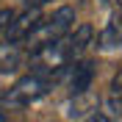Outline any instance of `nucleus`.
Returning a JSON list of instances; mask_svg holds the SVG:
<instances>
[{
  "instance_id": "2",
  "label": "nucleus",
  "mask_w": 122,
  "mask_h": 122,
  "mask_svg": "<svg viewBox=\"0 0 122 122\" xmlns=\"http://www.w3.org/2000/svg\"><path fill=\"white\" fill-rule=\"evenodd\" d=\"M72 25H75V8L72 6H61V8H56L50 17H42V20H39V25L30 30V36L25 39L22 45L28 47V53H33L39 47H45V45H50V42H56V39H61L64 33H69Z\"/></svg>"
},
{
  "instance_id": "4",
  "label": "nucleus",
  "mask_w": 122,
  "mask_h": 122,
  "mask_svg": "<svg viewBox=\"0 0 122 122\" xmlns=\"http://www.w3.org/2000/svg\"><path fill=\"white\" fill-rule=\"evenodd\" d=\"M64 78H67L69 97L86 94V92L92 89V81H94V64H92V61H72V64L64 69Z\"/></svg>"
},
{
  "instance_id": "6",
  "label": "nucleus",
  "mask_w": 122,
  "mask_h": 122,
  "mask_svg": "<svg viewBox=\"0 0 122 122\" xmlns=\"http://www.w3.org/2000/svg\"><path fill=\"white\" fill-rule=\"evenodd\" d=\"M97 45L103 47V50H117V47H122V8H117L114 14H111L108 25L100 30V36H97Z\"/></svg>"
},
{
  "instance_id": "12",
  "label": "nucleus",
  "mask_w": 122,
  "mask_h": 122,
  "mask_svg": "<svg viewBox=\"0 0 122 122\" xmlns=\"http://www.w3.org/2000/svg\"><path fill=\"white\" fill-rule=\"evenodd\" d=\"M117 3H119V8H122V0H117Z\"/></svg>"
},
{
  "instance_id": "3",
  "label": "nucleus",
  "mask_w": 122,
  "mask_h": 122,
  "mask_svg": "<svg viewBox=\"0 0 122 122\" xmlns=\"http://www.w3.org/2000/svg\"><path fill=\"white\" fill-rule=\"evenodd\" d=\"M58 81L56 75H39V72H30V75L20 78L11 89L3 94V103L6 106H14V108H22V106H30L47 94L53 89V83Z\"/></svg>"
},
{
  "instance_id": "8",
  "label": "nucleus",
  "mask_w": 122,
  "mask_h": 122,
  "mask_svg": "<svg viewBox=\"0 0 122 122\" xmlns=\"http://www.w3.org/2000/svg\"><path fill=\"white\" fill-rule=\"evenodd\" d=\"M25 58V47L20 42H6L0 39V72H14Z\"/></svg>"
},
{
  "instance_id": "9",
  "label": "nucleus",
  "mask_w": 122,
  "mask_h": 122,
  "mask_svg": "<svg viewBox=\"0 0 122 122\" xmlns=\"http://www.w3.org/2000/svg\"><path fill=\"white\" fill-rule=\"evenodd\" d=\"M83 122H111V119H108V117L106 114H103V111H92V114L89 117H86V119Z\"/></svg>"
},
{
  "instance_id": "7",
  "label": "nucleus",
  "mask_w": 122,
  "mask_h": 122,
  "mask_svg": "<svg viewBox=\"0 0 122 122\" xmlns=\"http://www.w3.org/2000/svg\"><path fill=\"white\" fill-rule=\"evenodd\" d=\"M103 114L108 119H117L122 117V69H117L111 83H108V94H106V103H103Z\"/></svg>"
},
{
  "instance_id": "10",
  "label": "nucleus",
  "mask_w": 122,
  "mask_h": 122,
  "mask_svg": "<svg viewBox=\"0 0 122 122\" xmlns=\"http://www.w3.org/2000/svg\"><path fill=\"white\" fill-rule=\"evenodd\" d=\"M47 0H25V6L28 8H39V6H45Z\"/></svg>"
},
{
  "instance_id": "1",
  "label": "nucleus",
  "mask_w": 122,
  "mask_h": 122,
  "mask_svg": "<svg viewBox=\"0 0 122 122\" xmlns=\"http://www.w3.org/2000/svg\"><path fill=\"white\" fill-rule=\"evenodd\" d=\"M92 36H94L92 25H78L75 30L64 33L61 39H56V42H50V45L33 50V53H30L33 72L64 78V69H67L72 61H78V56L92 45Z\"/></svg>"
},
{
  "instance_id": "11",
  "label": "nucleus",
  "mask_w": 122,
  "mask_h": 122,
  "mask_svg": "<svg viewBox=\"0 0 122 122\" xmlns=\"http://www.w3.org/2000/svg\"><path fill=\"white\" fill-rule=\"evenodd\" d=\"M0 122H6V117H3V114H0Z\"/></svg>"
},
{
  "instance_id": "5",
  "label": "nucleus",
  "mask_w": 122,
  "mask_h": 122,
  "mask_svg": "<svg viewBox=\"0 0 122 122\" xmlns=\"http://www.w3.org/2000/svg\"><path fill=\"white\" fill-rule=\"evenodd\" d=\"M39 20H42L39 8H28V11H22L20 17H11V22H8L3 39H6V42H20V45H22L25 39L30 36V30L39 25Z\"/></svg>"
}]
</instances>
